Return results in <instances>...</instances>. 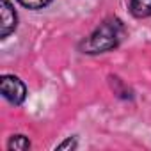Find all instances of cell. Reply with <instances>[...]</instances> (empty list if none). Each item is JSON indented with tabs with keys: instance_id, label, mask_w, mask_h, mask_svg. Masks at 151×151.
Returning <instances> with one entry per match:
<instances>
[{
	"instance_id": "obj_3",
	"label": "cell",
	"mask_w": 151,
	"mask_h": 151,
	"mask_svg": "<svg viewBox=\"0 0 151 151\" xmlns=\"http://www.w3.org/2000/svg\"><path fill=\"white\" fill-rule=\"evenodd\" d=\"M16 29V13L9 0H2V7H0V36L7 37L13 30Z\"/></svg>"
},
{
	"instance_id": "obj_2",
	"label": "cell",
	"mask_w": 151,
	"mask_h": 151,
	"mask_svg": "<svg viewBox=\"0 0 151 151\" xmlns=\"http://www.w3.org/2000/svg\"><path fill=\"white\" fill-rule=\"evenodd\" d=\"M0 87H2V94L7 101L20 105L25 100V86L18 77H13V75H4L2 82H0Z\"/></svg>"
},
{
	"instance_id": "obj_5",
	"label": "cell",
	"mask_w": 151,
	"mask_h": 151,
	"mask_svg": "<svg viewBox=\"0 0 151 151\" xmlns=\"http://www.w3.org/2000/svg\"><path fill=\"white\" fill-rule=\"evenodd\" d=\"M7 147L9 149H29L30 147V142H29V139L25 137V135H14L11 140H9V144H7Z\"/></svg>"
},
{
	"instance_id": "obj_6",
	"label": "cell",
	"mask_w": 151,
	"mask_h": 151,
	"mask_svg": "<svg viewBox=\"0 0 151 151\" xmlns=\"http://www.w3.org/2000/svg\"><path fill=\"white\" fill-rule=\"evenodd\" d=\"M18 2H20L22 6L29 7V9H39V7L48 6V4L52 2V0H18Z\"/></svg>"
},
{
	"instance_id": "obj_4",
	"label": "cell",
	"mask_w": 151,
	"mask_h": 151,
	"mask_svg": "<svg viewBox=\"0 0 151 151\" xmlns=\"http://www.w3.org/2000/svg\"><path fill=\"white\" fill-rule=\"evenodd\" d=\"M130 7L133 16L137 18L151 16V0H130Z\"/></svg>"
},
{
	"instance_id": "obj_7",
	"label": "cell",
	"mask_w": 151,
	"mask_h": 151,
	"mask_svg": "<svg viewBox=\"0 0 151 151\" xmlns=\"http://www.w3.org/2000/svg\"><path fill=\"white\" fill-rule=\"evenodd\" d=\"M75 146H77V142L71 140V139H68L64 144H60V146H57V147H59V149H64V147H75Z\"/></svg>"
},
{
	"instance_id": "obj_1",
	"label": "cell",
	"mask_w": 151,
	"mask_h": 151,
	"mask_svg": "<svg viewBox=\"0 0 151 151\" xmlns=\"http://www.w3.org/2000/svg\"><path fill=\"white\" fill-rule=\"evenodd\" d=\"M123 37V23L116 18H110L103 22L84 43L82 50L84 53H103L119 45Z\"/></svg>"
}]
</instances>
